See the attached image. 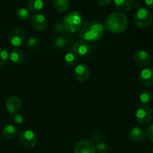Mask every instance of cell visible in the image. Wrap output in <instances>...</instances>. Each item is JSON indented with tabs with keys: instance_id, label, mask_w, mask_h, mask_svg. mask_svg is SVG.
Segmentation results:
<instances>
[{
	"instance_id": "28",
	"label": "cell",
	"mask_w": 153,
	"mask_h": 153,
	"mask_svg": "<svg viewBox=\"0 0 153 153\" xmlns=\"http://www.w3.org/2000/svg\"><path fill=\"white\" fill-rule=\"evenodd\" d=\"M54 30L57 33H64L66 31L65 28H64V25H63V22H59V21L55 22V26H54Z\"/></svg>"
},
{
	"instance_id": "30",
	"label": "cell",
	"mask_w": 153,
	"mask_h": 153,
	"mask_svg": "<svg viewBox=\"0 0 153 153\" xmlns=\"http://www.w3.org/2000/svg\"><path fill=\"white\" fill-rule=\"evenodd\" d=\"M146 136L148 137V139L153 142V123L151 124L150 125L148 126V128H146Z\"/></svg>"
},
{
	"instance_id": "1",
	"label": "cell",
	"mask_w": 153,
	"mask_h": 153,
	"mask_svg": "<svg viewBox=\"0 0 153 153\" xmlns=\"http://www.w3.org/2000/svg\"><path fill=\"white\" fill-rule=\"evenodd\" d=\"M128 19L123 12L111 13L105 20V28L113 34H120L128 28Z\"/></svg>"
},
{
	"instance_id": "22",
	"label": "cell",
	"mask_w": 153,
	"mask_h": 153,
	"mask_svg": "<svg viewBox=\"0 0 153 153\" xmlns=\"http://www.w3.org/2000/svg\"><path fill=\"white\" fill-rule=\"evenodd\" d=\"M95 140L97 143L95 144L96 152L99 153H108L109 151V146L107 142L103 141L102 139H97L95 137Z\"/></svg>"
},
{
	"instance_id": "18",
	"label": "cell",
	"mask_w": 153,
	"mask_h": 153,
	"mask_svg": "<svg viewBox=\"0 0 153 153\" xmlns=\"http://www.w3.org/2000/svg\"><path fill=\"white\" fill-rule=\"evenodd\" d=\"M28 10L33 13H38L44 6L43 0H29L28 2Z\"/></svg>"
},
{
	"instance_id": "34",
	"label": "cell",
	"mask_w": 153,
	"mask_h": 153,
	"mask_svg": "<svg viewBox=\"0 0 153 153\" xmlns=\"http://www.w3.org/2000/svg\"><path fill=\"white\" fill-rule=\"evenodd\" d=\"M0 32H1V28H0Z\"/></svg>"
},
{
	"instance_id": "24",
	"label": "cell",
	"mask_w": 153,
	"mask_h": 153,
	"mask_svg": "<svg viewBox=\"0 0 153 153\" xmlns=\"http://www.w3.org/2000/svg\"><path fill=\"white\" fill-rule=\"evenodd\" d=\"M153 95L152 92L149 90H144L140 94V100L144 104H149L152 101Z\"/></svg>"
},
{
	"instance_id": "15",
	"label": "cell",
	"mask_w": 153,
	"mask_h": 153,
	"mask_svg": "<svg viewBox=\"0 0 153 153\" xmlns=\"http://www.w3.org/2000/svg\"><path fill=\"white\" fill-rule=\"evenodd\" d=\"M9 58L15 64H22L25 60V54L22 50L14 47L9 53Z\"/></svg>"
},
{
	"instance_id": "5",
	"label": "cell",
	"mask_w": 153,
	"mask_h": 153,
	"mask_svg": "<svg viewBox=\"0 0 153 153\" xmlns=\"http://www.w3.org/2000/svg\"><path fill=\"white\" fill-rule=\"evenodd\" d=\"M19 139L22 146L28 148H34L37 144V136L33 130L25 129L19 132Z\"/></svg>"
},
{
	"instance_id": "6",
	"label": "cell",
	"mask_w": 153,
	"mask_h": 153,
	"mask_svg": "<svg viewBox=\"0 0 153 153\" xmlns=\"http://www.w3.org/2000/svg\"><path fill=\"white\" fill-rule=\"evenodd\" d=\"M7 39L10 44L14 47L21 46L25 40V32L19 27L12 28L9 32Z\"/></svg>"
},
{
	"instance_id": "12",
	"label": "cell",
	"mask_w": 153,
	"mask_h": 153,
	"mask_svg": "<svg viewBox=\"0 0 153 153\" xmlns=\"http://www.w3.org/2000/svg\"><path fill=\"white\" fill-rule=\"evenodd\" d=\"M22 103L20 99L16 96H10L5 101V108L7 112L10 114L17 113L21 109Z\"/></svg>"
},
{
	"instance_id": "9",
	"label": "cell",
	"mask_w": 153,
	"mask_h": 153,
	"mask_svg": "<svg viewBox=\"0 0 153 153\" xmlns=\"http://www.w3.org/2000/svg\"><path fill=\"white\" fill-rule=\"evenodd\" d=\"M91 75L89 67L85 64H79L75 67L73 76L76 80L79 82H85L88 80Z\"/></svg>"
},
{
	"instance_id": "14",
	"label": "cell",
	"mask_w": 153,
	"mask_h": 153,
	"mask_svg": "<svg viewBox=\"0 0 153 153\" xmlns=\"http://www.w3.org/2000/svg\"><path fill=\"white\" fill-rule=\"evenodd\" d=\"M73 52L79 56H85L89 52V45L83 40H78L73 46Z\"/></svg>"
},
{
	"instance_id": "3",
	"label": "cell",
	"mask_w": 153,
	"mask_h": 153,
	"mask_svg": "<svg viewBox=\"0 0 153 153\" xmlns=\"http://www.w3.org/2000/svg\"><path fill=\"white\" fill-rule=\"evenodd\" d=\"M62 22L66 31L72 33L77 32L83 25V16L80 12L73 10L64 16Z\"/></svg>"
},
{
	"instance_id": "16",
	"label": "cell",
	"mask_w": 153,
	"mask_h": 153,
	"mask_svg": "<svg viewBox=\"0 0 153 153\" xmlns=\"http://www.w3.org/2000/svg\"><path fill=\"white\" fill-rule=\"evenodd\" d=\"M128 138L133 142H139L144 138V131L139 126L132 128L128 132Z\"/></svg>"
},
{
	"instance_id": "13",
	"label": "cell",
	"mask_w": 153,
	"mask_h": 153,
	"mask_svg": "<svg viewBox=\"0 0 153 153\" xmlns=\"http://www.w3.org/2000/svg\"><path fill=\"white\" fill-rule=\"evenodd\" d=\"M134 60L139 64L141 66H146L151 62L152 57L149 55L148 52L143 50L136 51L133 56Z\"/></svg>"
},
{
	"instance_id": "17",
	"label": "cell",
	"mask_w": 153,
	"mask_h": 153,
	"mask_svg": "<svg viewBox=\"0 0 153 153\" xmlns=\"http://www.w3.org/2000/svg\"><path fill=\"white\" fill-rule=\"evenodd\" d=\"M115 7L120 12H127L133 6V0H114Z\"/></svg>"
},
{
	"instance_id": "11",
	"label": "cell",
	"mask_w": 153,
	"mask_h": 153,
	"mask_svg": "<svg viewBox=\"0 0 153 153\" xmlns=\"http://www.w3.org/2000/svg\"><path fill=\"white\" fill-rule=\"evenodd\" d=\"M139 81L146 88L153 86V67L143 68L139 74Z\"/></svg>"
},
{
	"instance_id": "2",
	"label": "cell",
	"mask_w": 153,
	"mask_h": 153,
	"mask_svg": "<svg viewBox=\"0 0 153 153\" xmlns=\"http://www.w3.org/2000/svg\"><path fill=\"white\" fill-rule=\"evenodd\" d=\"M104 31V26L99 21L90 20L82 25L79 36L85 41H97L102 38Z\"/></svg>"
},
{
	"instance_id": "32",
	"label": "cell",
	"mask_w": 153,
	"mask_h": 153,
	"mask_svg": "<svg viewBox=\"0 0 153 153\" xmlns=\"http://www.w3.org/2000/svg\"><path fill=\"white\" fill-rule=\"evenodd\" d=\"M144 4L149 8L153 9V0H144Z\"/></svg>"
},
{
	"instance_id": "8",
	"label": "cell",
	"mask_w": 153,
	"mask_h": 153,
	"mask_svg": "<svg viewBox=\"0 0 153 153\" xmlns=\"http://www.w3.org/2000/svg\"><path fill=\"white\" fill-rule=\"evenodd\" d=\"M30 22L33 28L38 32L45 31L47 28L48 22L46 16L42 14L36 13L30 18Z\"/></svg>"
},
{
	"instance_id": "23",
	"label": "cell",
	"mask_w": 153,
	"mask_h": 153,
	"mask_svg": "<svg viewBox=\"0 0 153 153\" xmlns=\"http://www.w3.org/2000/svg\"><path fill=\"white\" fill-rule=\"evenodd\" d=\"M64 61L67 65L73 66L77 63L78 57L74 52H67L64 56Z\"/></svg>"
},
{
	"instance_id": "33",
	"label": "cell",
	"mask_w": 153,
	"mask_h": 153,
	"mask_svg": "<svg viewBox=\"0 0 153 153\" xmlns=\"http://www.w3.org/2000/svg\"><path fill=\"white\" fill-rule=\"evenodd\" d=\"M152 153H153V148H152Z\"/></svg>"
},
{
	"instance_id": "10",
	"label": "cell",
	"mask_w": 153,
	"mask_h": 153,
	"mask_svg": "<svg viewBox=\"0 0 153 153\" xmlns=\"http://www.w3.org/2000/svg\"><path fill=\"white\" fill-rule=\"evenodd\" d=\"M74 153H96L95 144L89 140H82L76 142Z\"/></svg>"
},
{
	"instance_id": "4",
	"label": "cell",
	"mask_w": 153,
	"mask_h": 153,
	"mask_svg": "<svg viewBox=\"0 0 153 153\" xmlns=\"http://www.w3.org/2000/svg\"><path fill=\"white\" fill-rule=\"evenodd\" d=\"M152 13L146 8H139L134 15V22L137 27L147 28L152 23Z\"/></svg>"
},
{
	"instance_id": "19",
	"label": "cell",
	"mask_w": 153,
	"mask_h": 153,
	"mask_svg": "<svg viewBox=\"0 0 153 153\" xmlns=\"http://www.w3.org/2000/svg\"><path fill=\"white\" fill-rule=\"evenodd\" d=\"M55 9L61 13H64L70 8V0H53Z\"/></svg>"
},
{
	"instance_id": "20",
	"label": "cell",
	"mask_w": 153,
	"mask_h": 153,
	"mask_svg": "<svg viewBox=\"0 0 153 153\" xmlns=\"http://www.w3.org/2000/svg\"><path fill=\"white\" fill-rule=\"evenodd\" d=\"M2 135L6 138H13L18 133V129L13 124H7L1 130Z\"/></svg>"
},
{
	"instance_id": "26",
	"label": "cell",
	"mask_w": 153,
	"mask_h": 153,
	"mask_svg": "<svg viewBox=\"0 0 153 153\" xmlns=\"http://www.w3.org/2000/svg\"><path fill=\"white\" fill-rule=\"evenodd\" d=\"M16 17L20 20H26L28 18L30 17V14L29 11L27 8H19L16 10Z\"/></svg>"
},
{
	"instance_id": "7",
	"label": "cell",
	"mask_w": 153,
	"mask_h": 153,
	"mask_svg": "<svg viewBox=\"0 0 153 153\" xmlns=\"http://www.w3.org/2000/svg\"><path fill=\"white\" fill-rule=\"evenodd\" d=\"M135 116L136 120L140 124H147L152 117V109L148 105H140L136 110Z\"/></svg>"
},
{
	"instance_id": "21",
	"label": "cell",
	"mask_w": 153,
	"mask_h": 153,
	"mask_svg": "<svg viewBox=\"0 0 153 153\" xmlns=\"http://www.w3.org/2000/svg\"><path fill=\"white\" fill-rule=\"evenodd\" d=\"M40 46V40L36 37H30L25 41V47L29 50H36Z\"/></svg>"
},
{
	"instance_id": "27",
	"label": "cell",
	"mask_w": 153,
	"mask_h": 153,
	"mask_svg": "<svg viewBox=\"0 0 153 153\" xmlns=\"http://www.w3.org/2000/svg\"><path fill=\"white\" fill-rule=\"evenodd\" d=\"M54 44L57 49L62 50L67 46V40L63 36H58V37L55 38V40H54Z\"/></svg>"
},
{
	"instance_id": "31",
	"label": "cell",
	"mask_w": 153,
	"mask_h": 153,
	"mask_svg": "<svg viewBox=\"0 0 153 153\" xmlns=\"http://www.w3.org/2000/svg\"><path fill=\"white\" fill-rule=\"evenodd\" d=\"M113 0H97V2L100 6H108L111 3Z\"/></svg>"
},
{
	"instance_id": "25",
	"label": "cell",
	"mask_w": 153,
	"mask_h": 153,
	"mask_svg": "<svg viewBox=\"0 0 153 153\" xmlns=\"http://www.w3.org/2000/svg\"><path fill=\"white\" fill-rule=\"evenodd\" d=\"M9 58V52L4 47H0V68H4Z\"/></svg>"
},
{
	"instance_id": "29",
	"label": "cell",
	"mask_w": 153,
	"mask_h": 153,
	"mask_svg": "<svg viewBox=\"0 0 153 153\" xmlns=\"http://www.w3.org/2000/svg\"><path fill=\"white\" fill-rule=\"evenodd\" d=\"M13 121L16 124H21L22 123L24 122V117L23 116L21 115L19 113H16L13 115Z\"/></svg>"
}]
</instances>
